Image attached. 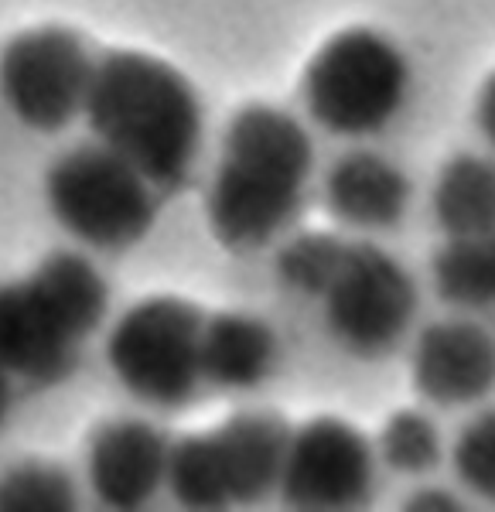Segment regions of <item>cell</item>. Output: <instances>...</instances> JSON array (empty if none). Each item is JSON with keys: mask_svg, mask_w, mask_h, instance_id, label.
<instances>
[{"mask_svg": "<svg viewBox=\"0 0 495 512\" xmlns=\"http://www.w3.org/2000/svg\"><path fill=\"white\" fill-rule=\"evenodd\" d=\"M318 301L328 335L356 359L390 355L410 335L420 308L410 270L369 239L345 243L342 260Z\"/></svg>", "mask_w": 495, "mask_h": 512, "instance_id": "ba28073f", "label": "cell"}, {"mask_svg": "<svg viewBox=\"0 0 495 512\" xmlns=\"http://www.w3.org/2000/svg\"><path fill=\"white\" fill-rule=\"evenodd\" d=\"M403 509H437V512H448V509H461V502L455 499L451 492H444V489H420L414 495H407V502H403Z\"/></svg>", "mask_w": 495, "mask_h": 512, "instance_id": "7402d4cb", "label": "cell"}, {"mask_svg": "<svg viewBox=\"0 0 495 512\" xmlns=\"http://www.w3.org/2000/svg\"><path fill=\"white\" fill-rule=\"evenodd\" d=\"M93 137L171 195L192 178L205 140L195 82L151 52H110L93 65L86 110Z\"/></svg>", "mask_w": 495, "mask_h": 512, "instance_id": "6da1fadb", "label": "cell"}, {"mask_svg": "<svg viewBox=\"0 0 495 512\" xmlns=\"http://www.w3.org/2000/svg\"><path fill=\"white\" fill-rule=\"evenodd\" d=\"M45 205L79 246L123 253L151 236L161 192L134 164L93 140L69 147L48 164Z\"/></svg>", "mask_w": 495, "mask_h": 512, "instance_id": "8992f818", "label": "cell"}, {"mask_svg": "<svg viewBox=\"0 0 495 512\" xmlns=\"http://www.w3.org/2000/svg\"><path fill=\"white\" fill-rule=\"evenodd\" d=\"M14 410V379L0 369V427L7 424V417H11Z\"/></svg>", "mask_w": 495, "mask_h": 512, "instance_id": "603a6c76", "label": "cell"}, {"mask_svg": "<svg viewBox=\"0 0 495 512\" xmlns=\"http://www.w3.org/2000/svg\"><path fill=\"white\" fill-rule=\"evenodd\" d=\"M434 222L448 239H475L495 229V158L455 154L437 171Z\"/></svg>", "mask_w": 495, "mask_h": 512, "instance_id": "9a60e30c", "label": "cell"}, {"mask_svg": "<svg viewBox=\"0 0 495 512\" xmlns=\"http://www.w3.org/2000/svg\"><path fill=\"white\" fill-rule=\"evenodd\" d=\"M451 468L468 492L495 502V410L468 420L451 444Z\"/></svg>", "mask_w": 495, "mask_h": 512, "instance_id": "ffe728a7", "label": "cell"}, {"mask_svg": "<svg viewBox=\"0 0 495 512\" xmlns=\"http://www.w3.org/2000/svg\"><path fill=\"white\" fill-rule=\"evenodd\" d=\"M376 458L396 475H427L444 458L441 431L420 410H396L379 431Z\"/></svg>", "mask_w": 495, "mask_h": 512, "instance_id": "ac0fdd59", "label": "cell"}, {"mask_svg": "<svg viewBox=\"0 0 495 512\" xmlns=\"http://www.w3.org/2000/svg\"><path fill=\"white\" fill-rule=\"evenodd\" d=\"M171 441L144 417H110L89 434L86 482L103 509L134 512L158 499Z\"/></svg>", "mask_w": 495, "mask_h": 512, "instance_id": "8fae6325", "label": "cell"}, {"mask_svg": "<svg viewBox=\"0 0 495 512\" xmlns=\"http://www.w3.org/2000/svg\"><path fill=\"white\" fill-rule=\"evenodd\" d=\"M76 506V478L55 461H21L0 475V512H69Z\"/></svg>", "mask_w": 495, "mask_h": 512, "instance_id": "e0dca14e", "label": "cell"}, {"mask_svg": "<svg viewBox=\"0 0 495 512\" xmlns=\"http://www.w3.org/2000/svg\"><path fill=\"white\" fill-rule=\"evenodd\" d=\"M110 311V287L89 256L55 250L28 277L0 284V369L31 386H59Z\"/></svg>", "mask_w": 495, "mask_h": 512, "instance_id": "3957f363", "label": "cell"}, {"mask_svg": "<svg viewBox=\"0 0 495 512\" xmlns=\"http://www.w3.org/2000/svg\"><path fill=\"white\" fill-rule=\"evenodd\" d=\"M475 123L482 130V137L495 147V72L485 79V86L478 89L475 99Z\"/></svg>", "mask_w": 495, "mask_h": 512, "instance_id": "44dd1931", "label": "cell"}, {"mask_svg": "<svg viewBox=\"0 0 495 512\" xmlns=\"http://www.w3.org/2000/svg\"><path fill=\"white\" fill-rule=\"evenodd\" d=\"M417 393L434 407H468L495 390V338L465 318H444L417 335L410 352Z\"/></svg>", "mask_w": 495, "mask_h": 512, "instance_id": "7c38bea8", "label": "cell"}, {"mask_svg": "<svg viewBox=\"0 0 495 512\" xmlns=\"http://www.w3.org/2000/svg\"><path fill=\"white\" fill-rule=\"evenodd\" d=\"M96 59L62 24L18 31L0 48V99L21 127L59 134L86 110Z\"/></svg>", "mask_w": 495, "mask_h": 512, "instance_id": "9c48e42d", "label": "cell"}, {"mask_svg": "<svg viewBox=\"0 0 495 512\" xmlns=\"http://www.w3.org/2000/svg\"><path fill=\"white\" fill-rule=\"evenodd\" d=\"M280 362V338L274 325L250 311L205 315L198 338L202 383L226 393H250L274 376Z\"/></svg>", "mask_w": 495, "mask_h": 512, "instance_id": "5bb4252c", "label": "cell"}, {"mask_svg": "<svg viewBox=\"0 0 495 512\" xmlns=\"http://www.w3.org/2000/svg\"><path fill=\"white\" fill-rule=\"evenodd\" d=\"M414 202L407 171L379 151H345L325 175V209L356 233H390Z\"/></svg>", "mask_w": 495, "mask_h": 512, "instance_id": "4fadbf2b", "label": "cell"}, {"mask_svg": "<svg viewBox=\"0 0 495 512\" xmlns=\"http://www.w3.org/2000/svg\"><path fill=\"white\" fill-rule=\"evenodd\" d=\"M205 311L175 294L130 304L106 335V366L151 410H181L202 386L198 338Z\"/></svg>", "mask_w": 495, "mask_h": 512, "instance_id": "52a82bcc", "label": "cell"}, {"mask_svg": "<svg viewBox=\"0 0 495 512\" xmlns=\"http://www.w3.org/2000/svg\"><path fill=\"white\" fill-rule=\"evenodd\" d=\"M431 280L451 308H495V229L475 239H448L431 260Z\"/></svg>", "mask_w": 495, "mask_h": 512, "instance_id": "2e32d148", "label": "cell"}, {"mask_svg": "<svg viewBox=\"0 0 495 512\" xmlns=\"http://www.w3.org/2000/svg\"><path fill=\"white\" fill-rule=\"evenodd\" d=\"M376 448L342 417H315L291 427L277 492L287 509L345 512L373 499Z\"/></svg>", "mask_w": 495, "mask_h": 512, "instance_id": "30bf717a", "label": "cell"}, {"mask_svg": "<svg viewBox=\"0 0 495 512\" xmlns=\"http://www.w3.org/2000/svg\"><path fill=\"white\" fill-rule=\"evenodd\" d=\"M410 62L390 35L345 28L311 55L301 76L308 117L345 140L383 134L410 96Z\"/></svg>", "mask_w": 495, "mask_h": 512, "instance_id": "277c9868", "label": "cell"}, {"mask_svg": "<svg viewBox=\"0 0 495 512\" xmlns=\"http://www.w3.org/2000/svg\"><path fill=\"white\" fill-rule=\"evenodd\" d=\"M349 239L335 236V233H297L294 239H287L277 250L274 270L280 277V284L294 294L315 297L325 291V284L332 280L338 260L345 253Z\"/></svg>", "mask_w": 495, "mask_h": 512, "instance_id": "d6986e66", "label": "cell"}, {"mask_svg": "<svg viewBox=\"0 0 495 512\" xmlns=\"http://www.w3.org/2000/svg\"><path fill=\"white\" fill-rule=\"evenodd\" d=\"M315 175L301 120L267 103L233 113L205 185V226L233 253H257L297 219Z\"/></svg>", "mask_w": 495, "mask_h": 512, "instance_id": "7a4b0ae2", "label": "cell"}, {"mask_svg": "<svg viewBox=\"0 0 495 512\" xmlns=\"http://www.w3.org/2000/svg\"><path fill=\"white\" fill-rule=\"evenodd\" d=\"M291 424L270 410L233 414L216 431L181 437L168 451L164 489L181 509L257 506L277 492Z\"/></svg>", "mask_w": 495, "mask_h": 512, "instance_id": "5b68a950", "label": "cell"}]
</instances>
